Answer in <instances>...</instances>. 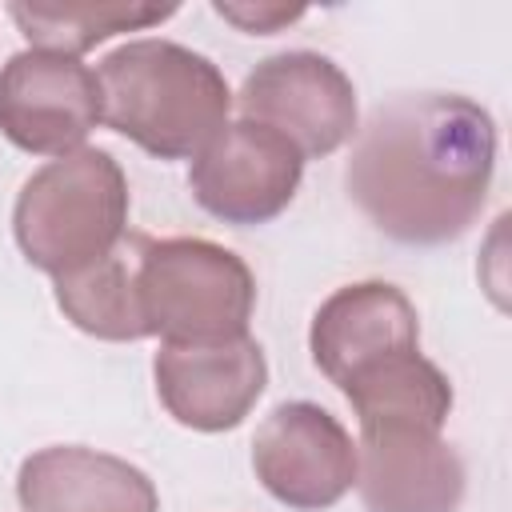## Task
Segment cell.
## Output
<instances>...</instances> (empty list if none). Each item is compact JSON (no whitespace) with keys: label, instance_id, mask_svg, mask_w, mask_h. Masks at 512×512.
Masks as SVG:
<instances>
[{"label":"cell","instance_id":"2e32d148","mask_svg":"<svg viewBox=\"0 0 512 512\" xmlns=\"http://www.w3.org/2000/svg\"><path fill=\"white\" fill-rule=\"evenodd\" d=\"M212 8H216V16H224L228 24H236L248 36H272L284 24H292V20L304 16L300 4L288 8V4H224V0H216Z\"/></svg>","mask_w":512,"mask_h":512},{"label":"cell","instance_id":"8fae6325","mask_svg":"<svg viewBox=\"0 0 512 512\" xmlns=\"http://www.w3.org/2000/svg\"><path fill=\"white\" fill-rule=\"evenodd\" d=\"M308 348L316 368L348 388L368 368L420 352V320L412 300L384 280H360L336 288L312 316Z\"/></svg>","mask_w":512,"mask_h":512},{"label":"cell","instance_id":"8992f818","mask_svg":"<svg viewBox=\"0 0 512 512\" xmlns=\"http://www.w3.org/2000/svg\"><path fill=\"white\" fill-rule=\"evenodd\" d=\"M300 176L304 156L296 152V144L240 116L224 124L200 156H192L188 188L208 216L236 228H252L276 220L292 204Z\"/></svg>","mask_w":512,"mask_h":512},{"label":"cell","instance_id":"3957f363","mask_svg":"<svg viewBox=\"0 0 512 512\" xmlns=\"http://www.w3.org/2000/svg\"><path fill=\"white\" fill-rule=\"evenodd\" d=\"M128 176L104 148H76L36 168L12 208V236L40 272L68 276L128 232Z\"/></svg>","mask_w":512,"mask_h":512},{"label":"cell","instance_id":"52a82bcc","mask_svg":"<svg viewBox=\"0 0 512 512\" xmlns=\"http://www.w3.org/2000/svg\"><path fill=\"white\" fill-rule=\"evenodd\" d=\"M252 468L264 492L296 512H320L356 484V440L312 400L276 404L252 436Z\"/></svg>","mask_w":512,"mask_h":512},{"label":"cell","instance_id":"9c48e42d","mask_svg":"<svg viewBox=\"0 0 512 512\" xmlns=\"http://www.w3.org/2000/svg\"><path fill=\"white\" fill-rule=\"evenodd\" d=\"M152 376L156 396L176 424L192 432H228L264 396L268 360L244 332L208 344H160Z\"/></svg>","mask_w":512,"mask_h":512},{"label":"cell","instance_id":"7a4b0ae2","mask_svg":"<svg viewBox=\"0 0 512 512\" xmlns=\"http://www.w3.org/2000/svg\"><path fill=\"white\" fill-rule=\"evenodd\" d=\"M96 80L108 128L156 160L200 156L232 112L224 72L204 52L160 36L112 48Z\"/></svg>","mask_w":512,"mask_h":512},{"label":"cell","instance_id":"5bb4252c","mask_svg":"<svg viewBox=\"0 0 512 512\" xmlns=\"http://www.w3.org/2000/svg\"><path fill=\"white\" fill-rule=\"evenodd\" d=\"M360 420V428L368 424H420L440 432L448 412H452V384L448 376L424 360L420 352L384 360L376 368H368L364 376H356L348 388H340Z\"/></svg>","mask_w":512,"mask_h":512},{"label":"cell","instance_id":"9a60e30c","mask_svg":"<svg viewBox=\"0 0 512 512\" xmlns=\"http://www.w3.org/2000/svg\"><path fill=\"white\" fill-rule=\"evenodd\" d=\"M16 28L32 48L60 52V56H80L120 32H144L152 24H164L176 16V4H44V0H24L8 8Z\"/></svg>","mask_w":512,"mask_h":512},{"label":"cell","instance_id":"5b68a950","mask_svg":"<svg viewBox=\"0 0 512 512\" xmlns=\"http://www.w3.org/2000/svg\"><path fill=\"white\" fill-rule=\"evenodd\" d=\"M244 120H256L296 144L300 156H328L356 132V88L344 68L320 52H276L260 60L236 96Z\"/></svg>","mask_w":512,"mask_h":512},{"label":"cell","instance_id":"4fadbf2b","mask_svg":"<svg viewBox=\"0 0 512 512\" xmlns=\"http://www.w3.org/2000/svg\"><path fill=\"white\" fill-rule=\"evenodd\" d=\"M140 232H124V240L104 252L100 260L56 276V304L60 312L96 340H144L140 296H136V260H140Z\"/></svg>","mask_w":512,"mask_h":512},{"label":"cell","instance_id":"277c9868","mask_svg":"<svg viewBox=\"0 0 512 512\" xmlns=\"http://www.w3.org/2000/svg\"><path fill=\"white\" fill-rule=\"evenodd\" d=\"M136 296L148 336L164 344H208L248 332L256 280L224 244L200 236L140 240Z\"/></svg>","mask_w":512,"mask_h":512},{"label":"cell","instance_id":"7c38bea8","mask_svg":"<svg viewBox=\"0 0 512 512\" xmlns=\"http://www.w3.org/2000/svg\"><path fill=\"white\" fill-rule=\"evenodd\" d=\"M16 500L24 512H160L148 472L84 444L32 452L16 472Z\"/></svg>","mask_w":512,"mask_h":512},{"label":"cell","instance_id":"ba28073f","mask_svg":"<svg viewBox=\"0 0 512 512\" xmlns=\"http://www.w3.org/2000/svg\"><path fill=\"white\" fill-rule=\"evenodd\" d=\"M100 120V80L76 56L24 48L0 68V132L20 152L68 156Z\"/></svg>","mask_w":512,"mask_h":512},{"label":"cell","instance_id":"30bf717a","mask_svg":"<svg viewBox=\"0 0 512 512\" xmlns=\"http://www.w3.org/2000/svg\"><path fill=\"white\" fill-rule=\"evenodd\" d=\"M356 488L368 512H456L464 460L432 428L368 424L356 444Z\"/></svg>","mask_w":512,"mask_h":512},{"label":"cell","instance_id":"6da1fadb","mask_svg":"<svg viewBox=\"0 0 512 512\" xmlns=\"http://www.w3.org/2000/svg\"><path fill=\"white\" fill-rule=\"evenodd\" d=\"M496 124L452 92L400 96L372 112L344 184L356 208L392 240L432 248L464 236L488 200Z\"/></svg>","mask_w":512,"mask_h":512}]
</instances>
